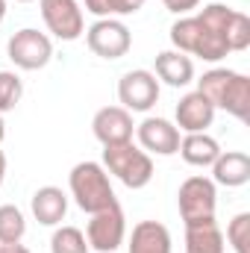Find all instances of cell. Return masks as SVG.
I'll use <instances>...</instances> for the list:
<instances>
[{
  "instance_id": "cell-1",
  "label": "cell",
  "mask_w": 250,
  "mask_h": 253,
  "mask_svg": "<svg viewBox=\"0 0 250 253\" xmlns=\"http://www.w3.org/2000/svg\"><path fill=\"white\" fill-rule=\"evenodd\" d=\"M236 9H230L227 3H209L203 6L197 15H188L174 21L171 27V44L174 50L197 56L203 62H221L230 47H227V27Z\"/></svg>"
},
{
  "instance_id": "cell-2",
  "label": "cell",
  "mask_w": 250,
  "mask_h": 253,
  "mask_svg": "<svg viewBox=\"0 0 250 253\" xmlns=\"http://www.w3.org/2000/svg\"><path fill=\"white\" fill-rule=\"evenodd\" d=\"M197 91L215 106L230 112L239 121H248L250 115V77L230 71V68H212L197 80Z\"/></svg>"
},
{
  "instance_id": "cell-3",
  "label": "cell",
  "mask_w": 250,
  "mask_h": 253,
  "mask_svg": "<svg viewBox=\"0 0 250 253\" xmlns=\"http://www.w3.org/2000/svg\"><path fill=\"white\" fill-rule=\"evenodd\" d=\"M68 186H71V197L77 200V206L88 215L118 203L115 200V191L109 183V174L100 162H80L71 168V177H68Z\"/></svg>"
},
{
  "instance_id": "cell-4",
  "label": "cell",
  "mask_w": 250,
  "mask_h": 253,
  "mask_svg": "<svg viewBox=\"0 0 250 253\" xmlns=\"http://www.w3.org/2000/svg\"><path fill=\"white\" fill-rule=\"evenodd\" d=\"M103 168L106 174H115L126 189H144L153 180V159L132 141L106 144L103 147Z\"/></svg>"
},
{
  "instance_id": "cell-5",
  "label": "cell",
  "mask_w": 250,
  "mask_h": 253,
  "mask_svg": "<svg viewBox=\"0 0 250 253\" xmlns=\"http://www.w3.org/2000/svg\"><path fill=\"white\" fill-rule=\"evenodd\" d=\"M177 206L183 224H200V221H215V206H218V189L209 177L194 174L177 191Z\"/></svg>"
},
{
  "instance_id": "cell-6",
  "label": "cell",
  "mask_w": 250,
  "mask_h": 253,
  "mask_svg": "<svg viewBox=\"0 0 250 253\" xmlns=\"http://www.w3.org/2000/svg\"><path fill=\"white\" fill-rule=\"evenodd\" d=\"M126 239V218L121 203H112L100 212L91 215L88 227H85V242L88 251L94 253H115Z\"/></svg>"
},
{
  "instance_id": "cell-7",
  "label": "cell",
  "mask_w": 250,
  "mask_h": 253,
  "mask_svg": "<svg viewBox=\"0 0 250 253\" xmlns=\"http://www.w3.org/2000/svg\"><path fill=\"white\" fill-rule=\"evenodd\" d=\"M88 50L100 59H121L132 47V33L121 18H97L85 30Z\"/></svg>"
},
{
  "instance_id": "cell-8",
  "label": "cell",
  "mask_w": 250,
  "mask_h": 253,
  "mask_svg": "<svg viewBox=\"0 0 250 253\" xmlns=\"http://www.w3.org/2000/svg\"><path fill=\"white\" fill-rule=\"evenodd\" d=\"M6 53H9V59H12L15 68H21V71H39V68H44L53 59V42L44 33L33 30V27H24V30H18L9 39Z\"/></svg>"
},
{
  "instance_id": "cell-9",
  "label": "cell",
  "mask_w": 250,
  "mask_h": 253,
  "mask_svg": "<svg viewBox=\"0 0 250 253\" xmlns=\"http://www.w3.org/2000/svg\"><path fill=\"white\" fill-rule=\"evenodd\" d=\"M118 100L126 112H150L159 103V80L153 71H126L118 83Z\"/></svg>"
},
{
  "instance_id": "cell-10",
  "label": "cell",
  "mask_w": 250,
  "mask_h": 253,
  "mask_svg": "<svg viewBox=\"0 0 250 253\" xmlns=\"http://www.w3.org/2000/svg\"><path fill=\"white\" fill-rule=\"evenodd\" d=\"M42 18L47 24V30L59 39V42H77L85 30V18L77 0H39Z\"/></svg>"
},
{
  "instance_id": "cell-11",
  "label": "cell",
  "mask_w": 250,
  "mask_h": 253,
  "mask_svg": "<svg viewBox=\"0 0 250 253\" xmlns=\"http://www.w3.org/2000/svg\"><path fill=\"white\" fill-rule=\"evenodd\" d=\"M135 135H138V144L144 153L174 156L180 150V129L168 118H144L135 126Z\"/></svg>"
},
{
  "instance_id": "cell-12",
  "label": "cell",
  "mask_w": 250,
  "mask_h": 253,
  "mask_svg": "<svg viewBox=\"0 0 250 253\" xmlns=\"http://www.w3.org/2000/svg\"><path fill=\"white\" fill-rule=\"evenodd\" d=\"M91 132L103 147L132 141V132H135L132 112H126L124 106H103V109H97V115L91 121Z\"/></svg>"
},
{
  "instance_id": "cell-13",
  "label": "cell",
  "mask_w": 250,
  "mask_h": 253,
  "mask_svg": "<svg viewBox=\"0 0 250 253\" xmlns=\"http://www.w3.org/2000/svg\"><path fill=\"white\" fill-rule=\"evenodd\" d=\"M174 115H177V129H183V132H206L215 121V106L200 91H188V94L180 97Z\"/></svg>"
},
{
  "instance_id": "cell-14",
  "label": "cell",
  "mask_w": 250,
  "mask_h": 253,
  "mask_svg": "<svg viewBox=\"0 0 250 253\" xmlns=\"http://www.w3.org/2000/svg\"><path fill=\"white\" fill-rule=\"evenodd\" d=\"M212 183L215 186H227V189H239L250 183V156L245 150H221V156L212 162Z\"/></svg>"
},
{
  "instance_id": "cell-15",
  "label": "cell",
  "mask_w": 250,
  "mask_h": 253,
  "mask_svg": "<svg viewBox=\"0 0 250 253\" xmlns=\"http://www.w3.org/2000/svg\"><path fill=\"white\" fill-rule=\"evenodd\" d=\"M126 248V253H171V233L159 221H138Z\"/></svg>"
},
{
  "instance_id": "cell-16",
  "label": "cell",
  "mask_w": 250,
  "mask_h": 253,
  "mask_svg": "<svg viewBox=\"0 0 250 253\" xmlns=\"http://www.w3.org/2000/svg\"><path fill=\"white\" fill-rule=\"evenodd\" d=\"M30 209H33V218L44 227H56L62 224L65 212H68V197L62 189L56 186H42V189L33 194L30 200Z\"/></svg>"
},
{
  "instance_id": "cell-17",
  "label": "cell",
  "mask_w": 250,
  "mask_h": 253,
  "mask_svg": "<svg viewBox=\"0 0 250 253\" xmlns=\"http://www.w3.org/2000/svg\"><path fill=\"white\" fill-rule=\"evenodd\" d=\"M156 80H162L171 88H183L194 80V62L180 50H162L156 53Z\"/></svg>"
},
{
  "instance_id": "cell-18",
  "label": "cell",
  "mask_w": 250,
  "mask_h": 253,
  "mask_svg": "<svg viewBox=\"0 0 250 253\" xmlns=\"http://www.w3.org/2000/svg\"><path fill=\"white\" fill-rule=\"evenodd\" d=\"M177 153L194 168H212V162L221 156V144L209 132H186L180 138V150Z\"/></svg>"
},
{
  "instance_id": "cell-19",
  "label": "cell",
  "mask_w": 250,
  "mask_h": 253,
  "mask_svg": "<svg viewBox=\"0 0 250 253\" xmlns=\"http://www.w3.org/2000/svg\"><path fill=\"white\" fill-rule=\"evenodd\" d=\"M224 233L218 221L186 224V253H224Z\"/></svg>"
},
{
  "instance_id": "cell-20",
  "label": "cell",
  "mask_w": 250,
  "mask_h": 253,
  "mask_svg": "<svg viewBox=\"0 0 250 253\" xmlns=\"http://www.w3.org/2000/svg\"><path fill=\"white\" fill-rule=\"evenodd\" d=\"M27 233V221H24V212L12 203H3L0 206V245H12V242H21Z\"/></svg>"
},
{
  "instance_id": "cell-21",
  "label": "cell",
  "mask_w": 250,
  "mask_h": 253,
  "mask_svg": "<svg viewBox=\"0 0 250 253\" xmlns=\"http://www.w3.org/2000/svg\"><path fill=\"white\" fill-rule=\"evenodd\" d=\"M144 6V0H85V12L94 18H124L135 15Z\"/></svg>"
},
{
  "instance_id": "cell-22",
  "label": "cell",
  "mask_w": 250,
  "mask_h": 253,
  "mask_svg": "<svg viewBox=\"0 0 250 253\" xmlns=\"http://www.w3.org/2000/svg\"><path fill=\"white\" fill-rule=\"evenodd\" d=\"M50 253H91L85 233L77 227H59L50 239Z\"/></svg>"
},
{
  "instance_id": "cell-23",
  "label": "cell",
  "mask_w": 250,
  "mask_h": 253,
  "mask_svg": "<svg viewBox=\"0 0 250 253\" xmlns=\"http://www.w3.org/2000/svg\"><path fill=\"white\" fill-rule=\"evenodd\" d=\"M227 47L230 53H242L250 47V18L245 12H233L230 27H227Z\"/></svg>"
},
{
  "instance_id": "cell-24",
  "label": "cell",
  "mask_w": 250,
  "mask_h": 253,
  "mask_svg": "<svg viewBox=\"0 0 250 253\" xmlns=\"http://www.w3.org/2000/svg\"><path fill=\"white\" fill-rule=\"evenodd\" d=\"M24 94V83L15 71H0V115L15 109Z\"/></svg>"
},
{
  "instance_id": "cell-25",
  "label": "cell",
  "mask_w": 250,
  "mask_h": 253,
  "mask_svg": "<svg viewBox=\"0 0 250 253\" xmlns=\"http://www.w3.org/2000/svg\"><path fill=\"white\" fill-rule=\"evenodd\" d=\"M227 242L233 245L236 253H250V212H239L227 224Z\"/></svg>"
},
{
  "instance_id": "cell-26",
  "label": "cell",
  "mask_w": 250,
  "mask_h": 253,
  "mask_svg": "<svg viewBox=\"0 0 250 253\" xmlns=\"http://www.w3.org/2000/svg\"><path fill=\"white\" fill-rule=\"evenodd\" d=\"M162 3H165V9L174 12V15H188L191 9H197L200 0H162Z\"/></svg>"
},
{
  "instance_id": "cell-27",
  "label": "cell",
  "mask_w": 250,
  "mask_h": 253,
  "mask_svg": "<svg viewBox=\"0 0 250 253\" xmlns=\"http://www.w3.org/2000/svg\"><path fill=\"white\" fill-rule=\"evenodd\" d=\"M0 253H30V248H24L21 242H12V245H0Z\"/></svg>"
},
{
  "instance_id": "cell-28",
  "label": "cell",
  "mask_w": 250,
  "mask_h": 253,
  "mask_svg": "<svg viewBox=\"0 0 250 253\" xmlns=\"http://www.w3.org/2000/svg\"><path fill=\"white\" fill-rule=\"evenodd\" d=\"M3 177H6V153L0 150V186H3Z\"/></svg>"
},
{
  "instance_id": "cell-29",
  "label": "cell",
  "mask_w": 250,
  "mask_h": 253,
  "mask_svg": "<svg viewBox=\"0 0 250 253\" xmlns=\"http://www.w3.org/2000/svg\"><path fill=\"white\" fill-rule=\"evenodd\" d=\"M3 138H6V124H3V115H0V144H3Z\"/></svg>"
},
{
  "instance_id": "cell-30",
  "label": "cell",
  "mask_w": 250,
  "mask_h": 253,
  "mask_svg": "<svg viewBox=\"0 0 250 253\" xmlns=\"http://www.w3.org/2000/svg\"><path fill=\"white\" fill-rule=\"evenodd\" d=\"M6 18V0H0V21Z\"/></svg>"
},
{
  "instance_id": "cell-31",
  "label": "cell",
  "mask_w": 250,
  "mask_h": 253,
  "mask_svg": "<svg viewBox=\"0 0 250 253\" xmlns=\"http://www.w3.org/2000/svg\"><path fill=\"white\" fill-rule=\"evenodd\" d=\"M18 3H33V0H18Z\"/></svg>"
}]
</instances>
